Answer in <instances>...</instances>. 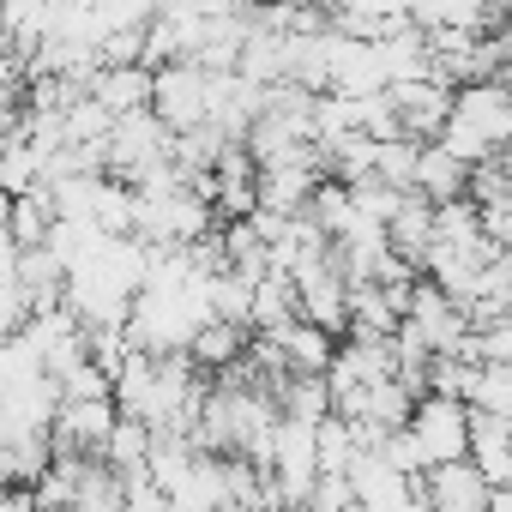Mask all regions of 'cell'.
Listing matches in <instances>:
<instances>
[{
    "mask_svg": "<svg viewBox=\"0 0 512 512\" xmlns=\"http://www.w3.org/2000/svg\"><path fill=\"white\" fill-rule=\"evenodd\" d=\"M278 338H284L296 374H332V362H338V350H344V338L326 332V326H314V320H296V326L278 332Z\"/></svg>",
    "mask_w": 512,
    "mask_h": 512,
    "instance_id": "8fae6325",
    "label": "cell"
},
{
    "mask_svg": "<svg viewBox=\"0 0 512 512\" xmlns=\"http://www.w3.org/2000/svg\"><path fill=\"white\" fill-rule=\"evenodd\" d=\"M151 109H157L175 133L211 127V115H217V73H205L199 61L157 67V97H151Z\"/></svg>",
    "mask_w": 512,
    "mask_h": 512,
    "instance_id": "3957f363",
    "label": "cell"
},
{
    "mask_svg": "<svg viewBox=\"0 0 512 512\" xmlns=\"http://www.w3.org/2000/svg\"><path fill=\"white\" fill-rule=\"evenodd\" d=\"M422 500H428V512H488L494 488H488V476L464 458V464L428 470V476H422Z\"/></svg>",
    "mask_w": 512,
    "mask_h": 512,
    "instance_id": "8992f818",
    "label": "cell"
},
{
    "mask_svg": "<svg viewBox=\"0 0 512 512\" xmlns=\"http://www.w3.org/2000/svg\"><path fill=\"white\" fill-rule=\"evenodd\" d=\"M115 428H121L115 398H67L55 416V452L61 458H103Z\"/></svg>",
    "mask_w": 512,
    "mask_h": 512,
    "instance_id": "277c9868",
    "label": "cell"
},
{
    "mask_svg": "<svg viewBox=\"0 0 512 512\" xmlns=\"http://www.w3.org/2000/svg\"><path fill=\"white\" fill-rule=\"evenodd\" d=\"M247 344H253V326H235V320H211L199 338H193V362H199V374H211V380H223V374H235L241 362H247Z\"/></svg>",
    "mask_w": 512,
    "mask_h": 512,
    "instance_id": "ba28073f",
    "label": "cell"
},
{
    "mask_svg": "<svg viewBox=\"0 0 512 512\" xmlns=\"http://www.w3.org/2000/svg\"><path fill=\"white\" fill-rule=\"evenodd\" d=\"M416 31H488L494 0H410Z\"/></svg>",
    "mask_w": 512,
    "mask_h": 512,
    "instance_id": "9c48e42d",
    "label": "cell"
},
{
    "mask_svg": "<svg viewBox=\"0 0 512 512\" xmlns=\"http://www.w3.org/2000/svg\"><path fill=\"white\" fill-rule=\"evenodd\" d=\"M440 145H446L458 163H470V169L506 157V151H512V79L494 73V79H470V85H458V97H452V121H446Z\"/></svg>",
    "mask_w": 512,
    "mask_h": 512,
    "instance_id": "6da1fadb",
    "label": "cell"
},
{
    "mask_svg": "<svg viewBox=\"0 0 512 512\" xmlns=\"http://www.w3.org/2000/svg\"><path fill=\"white\" fill-rule=\"evenodd\" d=\"M91 97L109 109V115H145L151 109V97H157V73L151 67H103L97 79H91Z\"/></svg>",
    "mask_w": 512,
    "mask_h": 512,
    "instance_id": "52a82bcc",
    "label": "cell"
},
{
    "mask_svg": "<svg viewBox=\"0 0 512 512\" xmlns=\"http://www.w3.org/2000/svg\"><path fill=\"white\" fill-rule=\"evenodd\" d=\"M410 434L416 446L428 452V470L440 464H464L470 458V440H476V410L464 398H446V392H428L410 416Z\"/></svg>",
    "mask_w": 512,
    "mask_h": 512,
    "instance_id": "7a4b0ae2",
    "label": "cell"
},
{
    "mask_svg": "<svg viewBox=\"0 0 512 512\" xmlns=\"http://www.w3.org/2000/svg\"><path fill=\"white\" fill-rule=\"evenodd\" d=\"M326 91H338V97H380V91H392L380 43L332 31V73H326Z\"/></svg>",
    "mask_w": 512,
    "mask_h": 512,
    "instance_id": "5b68a950",
    "label": "cell"
},
{
    "mask_svg": "<svg viewBox=\"0 0 512 512\" xmlns=\"http://www.w3.org/2000/svg\"><path fill=\"white\" fill-rule=\"evenodd\" d=\"M464 404H470L476 416H506V422H512V368H500V362H476V368H470V392H464Z\"/></svg>",
    "mask_w": 512,
    "mask_h": 512,
    "instance_id": "7c38bea8",
    "label": "cell"
},
{
    "mask_svg": "<svg viewBox=\"0 0 512 512\" xmlns=\"http://www.w3.org/2000/svg\"><path fill=\"white\" fill-rule=\"evenodd\" d=\"M470 163H458L440 139L434 145H422V163H416V193H428L434 205H446V199H464L470 193Z\"/></svg>",
    "mask_w": 512,
    "mask_h": 512,
    "instance_id": "30bf717a",
    "label": "cell"
},
{
    "mask_svg": "<svg viewBox=\"0 0 512 512\" xmlns=\"http://www.w3.org/2000/svg\"><path fill=\"white\" fill-rule=\"evenodd\" d=\"M506 157H512V151H506Z\"/></svg>",
    "mask_w": 512,
    "mask_h": 512,
    "instance_id": "4fadbf2b",
    "label": "cell"
}]
</instances>
